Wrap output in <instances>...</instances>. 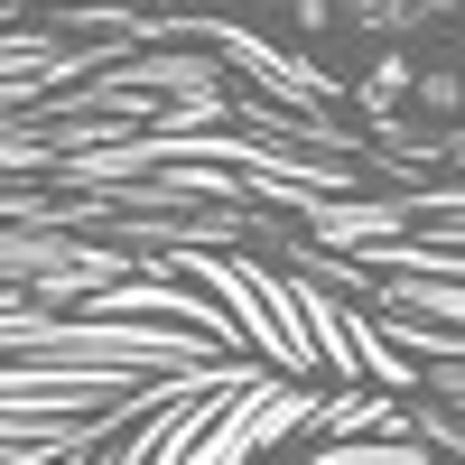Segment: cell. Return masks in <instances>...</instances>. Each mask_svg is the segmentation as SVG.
<instances>
[{
  "instance_id": "obj_2",
  "label": "cell",
  "mask_w": 465,
  "mask_h": 465,
  "mask_svg": "<svg viewBox=\"0 0 465 465\" xmlns=\"http://www.w3.org/2000/svg\"><path fill=\"white\" fill-rule=\"evenodd\" d=\"M401 84H410V65H401V56H381V65H372V103H391Z\"/></svg>"
},
{
  "instance_id": "obj_1",
  "label": "cell",
  "mask_w": 465,
  "mask_h": 465,
  "mask_svg": "<svg viewBox=\"0 0 465 465\" xmlns=\"http://www.w3.org/2000/svg\"><path fill=\"white\" fill-rule=\"evenodd\" d=\"M429 10H438V0H354V19H363V28H419Z\"/></svg>"
}]
</instances>
